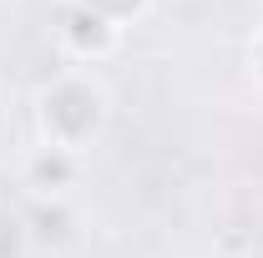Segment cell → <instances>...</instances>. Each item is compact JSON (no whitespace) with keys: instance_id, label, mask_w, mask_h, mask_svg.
I'll return each mask as SVG.
<instances>
[{"instance_id":"1","label":"cell","mask_w":263,"mask_h":258,"mask_svg":"<svg viewBox=\"0 0 263 258\" xmlns=\"http://www.w3.org/2000/svg\"><path fill=\"white\" fill-rule=\"evenodd\" d=\"M253 71L263 76V35H258V46H253Z\"/></svg>"}]
</instances>
